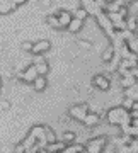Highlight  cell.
<instances>
[{
    "mask_svg": "<svg viewBox=\"0 0 138 153\" xmlns=\"http://www.w3.org/2000/svg\"><path fill=\"white\" fill-rule=\"evenodd\" d=\"M126 46L130 48V51H131L133 55H138V34H135L131 39H128Z\"/></svg>",
    "mask_w": 138,
    "mask_h": 153,
    "instance_id": "ffe728a7",
    "label": "cell"
},
{
    "mask_svg": "<svg viewBox=\"0 0 138 153\" xmlns=\"http://www.w3.org/2000/svg\"><path fill=\"white\" fill-rule=\"evenodd\" d=\"M34 65H36V68H38V73L39 75H48L50 73V63L46 60H43V58H36L34 60Z\"/></svg>",
    "mask_w": 138,
    "mask_h": 153,
    "instance_id": "4fadbf2b",
    "label": "cell"
},
{
    "mask_svg": "<svg viewBox=\"0 0 138 153\" xmlns=\"http://www.w3.org/2000/svg\"><path fill=\"white\" fill-rule=\"evenodd\" d=\"M10 109V102L9 100H0V111H9Z\"/></svg>",
    "mask_w": 138,
    "mask_h": 153,
    "instance_id": "4316f807",
    "label": "cell"
},
{
    "mask_svg": "<svg viewBox=\"0 0 138 153\" xmlns=\"http://www.w3.org/2000/svg\"><path fill=\"white\" fill-rule=\"evenodd\" d=\"M66 146H68V145H66L65 141H55V143H50V145L46 146V150L50 153H61Z\"/></svg>",
    "mask_w": 138,
    "mask_h": 153,
    "instance_id": "2e32d148",
    "label": "cell"
},
{
    "mask_svg": "<svg viewBox=\"0 0 138 153\" xmlns=\"http://www.w3.org/2000/svg\"><path fill=\"white\" fill-rule=\"evenodd\" d=\"M92 87L101 90V92H107L111 88V76L106 73H97L92 78Z\"/></svg>",
    "mask_w": 138,
    "mask_h": 153,
    "instance_id": "5b68a950",
    "label": "cell"
},
{
    "mask_svg": "<svg viewBox=\"0 0 138 153\" xmlns=\"http://www.w3.org/2000/svg\"><path fill=\"white\" fill-rule=\"evenodd\" d=\"M133 102H135V100H131L130 97H123V100H121V104H119V105H123V107H125L126 111H131Z\"/></svg>",
    "mask_w": 138,
    "mask_h": 153,
    "instance_id": "d4e9b609",
    "label": "cell"
},
{
    "mask_svg": "<svg viewBox=\"0 0 138 153\" xmlns=\"http://www.w3.org/2000/svg\"><path fill=\"white\" fill-rule=\"evenodd\" d=\"M61 141H65L66 145H72V143L77 141V134L73 131H65L63 134H61Z\"/></svg>",
    "mask_w": 138,
    "mask_h": 153,
    "instance_id": "44dd1931",
    "label": "cell"
},
{
    "mask_svg": "<svg viewBox=\"0 0 138 153\" xmlns=\"http://www.w3.org/2000/svg\"><path fill=\"white\" fill-rule=\"evenodd\" d=\"M73 17H77V19H82V21H85V19H89V12L84 9V7H77L75 10H73Z\"/></svg>",
    "mask_w": 138,
    "mask_h": 153,
    "instance_id": "7402d4cb",
    "label": "cell"
},
{
    "mask_svg": "<svg viewBox=\"0 0 138 153\" xmlns=\"http://www.w3.org/2000/svg\"><path fill=\"white\" fill-rule=\"evenodd\" d=\"M126 29H130V31H133V33H137L138 31V16L130 14V16L126 17Z\"/></svg>",
    "mask_w": 138,
    "mask_h": 153,
    "instance_id": "ac0fdd59",
    "label": "cell"
},
{
    "mask_svg": "<svg viewBox=\"0 0 138 153\" xmlns=\"http://www.w3.org/2000/svg\"><path fill=\"white\" fill-rule=\"evenodd\" d=\"M78 46L84 49H90L92 48V43L90 41H85V39H78Z\"/></svg>",
    "mask_w": 138,
    "mask_h": 153,
    "instance_id": "484cf974",
    "label": "cell"
},
{
    "mask_svg": "<svg viewBox=\"0 0 138 153\" xmlns=\"http://www.w3.org/2000/svg\"><path fill=\"white\" fill-rule=\"evenodd\" d=\"M107 2H109V0H95V4H97V5L102 9V10H106V5H107Z\"/></svg>",
    "mask_w": 138,
    "mask_h": 153,
    "instance_id": "83f0119b",
    "label": "cell"
},
{
    "mask_svg": "<svg viewBox=\"0 0 138 153\" xmlns=\"http://www.w3.org/2000/svg\"><path fill=\"white\" fill-rule=\"evenodd\" d=\"M80 7H84V9L89 12V16L94 17V19L102 12V9L95 4V0H80Z\"/></svg>",
    "mask_w": 138,
    "mask_h": 153,
    "instance_id": "ba28073f",
    "label": "cell"
},
{
    "mask_svg": "<svg viewBox=\"0 0 138 153\" xmlns=\"http://www.w3.org/2000/svg\"><path fill=\"white\" fill-rule=\"evenodd\" d=\"M0 87H2V76H0Z\"/></svg>",
    "mask_w": 138,
    "mask_h": 153,
    "instance_id": "4dcf8cb0",
    "label": "cell"
},
{
    "mask_svg": "<svg viewBox=\"0 0 138 153\" xmlns=\"http://www.w3.org/2000/svg\"><path fill=\"white\" fill-rule=\"evenodd\" d=\"M106 121L109 126H119V128H125V126L131 124V116H130V111H126L123 105H114L111 109L106 111Z\"/></svg>",
    "mask_w": 138,
    "mask_h": 153,
    "instance_id": "6da1fadb",
    "label": "cell"
},
{
    "mask_svg": "<svg viewBox=\"0 0 138 153\" xmlns=\"http://www.w3.org/2000/svg\"><path fill=\"white\" fill-rule=\"evenodd\" d=\"M22 71H24V83H28V85H33V82L39 76L38 68H36V65H34V63H29V65L26 66Z\"/></svg>",
    "mask_w": 138,
    "mask_h": 153,
    "instance_id": "30bf717a",
    "label": "cell"
},
{
    "mask_svg": "<svg viewBox=\"0 0 138 153\" xmlns=\"http://www.w3.org/2000/svg\"><path fill=\"white\" fill-rule=\"evenodd\" d=\"M55 14L58 16V21H60L61 29L68 27V24H70V22H72V19H73V12L68 10V9H56Z\"/></svg>",
    "mask_w": 138,
    "mask_h": 153,
    "instance_id": "8992f818",
    "label": "cell"
},
{
    "mask_svg": "<svg viewBox=\"0 0 138 153\" xmlns=\"http://www.w3.org/2000/svg\"><path fill=\"white\" fill-rule=\"evenodd\" d=\"M50 49H51V43L48 41V39H39V41H36V43H34L31 55H34V56H43L44 53H48Z\"/></svg>",
    "mask_w": 138,
    "mask_h": 153,
    "instance_id": "52a82bcc",
    "label": "cell"
},
{
    "mask_svg": "<svg viewBox=\"0 0 138 153\" xmlns=\"http://www.w3.org/2000/svg\"><path fill=\"white\" fill-rule=\"evenodd\" d=\"M17 7L12 4V0H4V2H0V16H7V14H10L14 12Z\"/></svg>",
    "mask_w": 138,
    "mask_h": 153,
    "instance_id": "9a60e30c",
    "label": "cell"
},
{
    "mask_svg": "<svg viewBox=\"0 0 138 153\" xmlns=\"http://www.w3.org/2000/svg\"><path fill=\"white\" fill-rule=\"evenodd\" d=\"M33 88H34V92H44V90L48 88V76L39 75L33 82Z\"/></svg>",
    "mask_w": 138,
    "mask_h": 153,
    "instance_id": "7c38bea8",
    "label": "cell"
},
{
    "mask_svg": "<svg viewBox=\"0 0 138 153\" xmlns=\"http://www.w3.org/2000/svg\"><path fill=\"white\" fill-rule=\"evenodd\" d=\"M95 22H97V26H99L101 29H102V33L107 36V38L113 41V39L116 38V34H118V31L114 29V26H113V21L109 19V16H107V12H101L99 16L95 17Z\"/></svg>",
    "mask_w": 138,
    "mask_h": 153,
    "instance_id": "3957f363",
    "label": "cell"
},
{
    "mask_svg": "<svg viewBox=\"0 0 138 153\" xmlns=\"http://www.w3.org/2000/svg\"><path fill=\"white\" fill-rule=\"evenodd\" d=\"M46 141H48V145H50V143L58 141V138H56V133L51 129L50 126H46Z\"/></svg>",
    "mask_w": 138,
    "mask_h": 153,
    "instance_id": "603a6c76",
    "label": "cell"
},
{
    "mask_svg": "<svg viewBox=\"0 0 138 153\" xmlns=\"http://www.w3.org/2000/svg\"><path fill=\"white\" fill-rule=\"evenodd\" d=\"M61 153H78V152H75V150H73V146H72V145H68V146H66V148H65V150H63Z\"/></svg>",
    "mask_w": 138,
    "mask_h": 153,
    "instance_id": "f546056e",
    "label": "cell"
},
{
    "mask_svg": "<svg viewBox=\"0 0 138 153\" xmlns=\"http://www.w3.org/2000/svg\"><path fill=\"white\" fill-rule=\"evenodd\" d=\"M46 24H48V26H50L51 29H61L60 21H58V16H56L55 12H53V14H48V16H46Z\"/></svg>",
    "mask_w": 138,
    "mask_h": 153,
    "instance_id": "d6986e66",
    "label": "cell"
},
{
    "mask_svg": "<svg viewBox=\"0 0 138 153\" xmlns=\"http://www.w3.org/2000/svg\"><path fill=\"white\" fill-rule=\"evenodd\" d=\"M113 58H114V46H113V44H109V46H107V48L102 51L101 60H102V63H109Z\"/></svg>",
    "mask_w": 138,
    "mask_h": 153,
    "instance_id": "e0dca14e",
    "label": "cell"
},
{
    "mask_svg": "<svg viewBox=\"0 0 138 153\" xmlns=\"http://www.w3.org/2000/svg\"><path fill=\"white\" fill-rule=\"evenodd\" d=\"M12 4H14L16 7H22V5L28 4V0H12Z\"/></svg>",
    "mask_w": 138,
    "mask_h": 153,
    "instance_id": "f1b7e54d",
    "label": "cell"
},
{
    "mask_svg": "<svg viewBox=\"0 0 138 153\" xmlns=\"http://www.w3.org/2000/svg\"><path fill=\"white\" fill-rule=\"evenodd\" d=\"M89 111H90V107H89L87 102H84V104H75L68 109V117L73 119V121H77V123H84L85 116L89 114Z\"/></svg>",
    "mask_w": 138,
    "mask_h": 153,
    "instance_id": "277c9868",
    "label": "cell"
},
{
    "mask_svg": "<svg viewBox=\"0 0 138 153\" xmlns=\"http://www.w3.org/2000/svg\"><path fill=\"white\" fill-rule=\"evenodd\" d=\"M84 26H85V21L73 17L72 22H70V24H68V27H66V31H68L70 34H77V33H80V31L84 29Z\"/></svg>",
    "mask_w": 138,
    "mask_h": 153,
    "instance_id": "8fae6325",
    "label": "cell"
},
{
    "mask_svg": "<svg viewBox=\"0 0 138 153\" xmlns=\"http://www.w3.org/2000/svg\"><path fill=\"white\" fill-rule=\"evenodd\" d=\"M33 46H34L33 41H22L21 43V49L24 53H31V51H33Z\"/></svg>",
    "mask_w": 138,
    "mask_h": 153,
    "instance_id": "cb8c5ba5",
    "label": "cell"
},
{
    "mask_svg": "<svg viewBox=\"0 0 138 153\" xmlns=\"http://www.w3.org/2000/svg\"><path fill=\"white\" fill-rule=\"evenodd\" d=\"M101 119H102V116H101L99 112H92V111H89V114L85 116V119H84L82 124L85 126L87 129H94V128L99 126Z\"/></svg>",
    "mask_w": 138,
    "mask_h": 153,
    "instance_id": "9c48e42d",
    "label": "cell"
},
{
    "mask_svg": "<svg viewBox=\"0 0 138 153\" xmlns=\"http://www.w3.org/2000/svg\"><path fill=\"white\" fill-rule=\"evenodd\" d=\"M109 145V138L101 134V136H94L85 141V153H104V150Z\"/></svg>",
    "mask_w": 138,
    "mask_h": 153,
    "instance_id": "7a4b0ae2",
    "label": "cell"
},
{
    "mask_svg": "<svg viewBox=\"0 0 138 153\" xmlns=\"http://www.w3.org/2000/svg\"><path fill=\"white\" fill-rule=\"evenodd\" d=\"M137 76L133 75H126V76H119V85H121V88L125 90V88H130V87H133L135 83H137Z\"/></svg>",
    "mask_w": 138,
    "mask_h": 153,
    "instance_id": "5bb4252c",
    "label": "cell"
}]
</instances>
